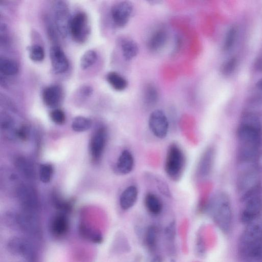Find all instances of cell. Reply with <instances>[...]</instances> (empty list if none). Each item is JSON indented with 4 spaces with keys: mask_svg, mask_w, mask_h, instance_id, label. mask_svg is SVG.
Returning <instances> with one entry per match:
<instances>
[{
    "mask_svg": "<svg viewBox=\"0 0 262 262\" xmlns=\"http://www.w3.org/2000/svg\"><path fill=\"white\" fill-rule=\"evenodd\" d=\"M158 229L155 226H151L147 229L145 241L146 246L150 252L154 251L157 247Z\"/></svg>",
    "mask_w": 262,
    "mask_h": 262,
    "instance_id": "27",
    "label": "cell"
},
{
    "mask_svg": "<svg viewBox=\"0 0 262 262\" xmlns=\"http://www.w3.org/2000/svg\"><path fill=\"white\" fill-rule=\"evenodd\" d=\"M107 141V131L103 126L97 128L93 134L90 142V153L92 159L98 161L101 157Z\"/></svg>",
    "mask_w": 262,
    "mask_h": 262,
    "instance_id": "13",
    "label": "cell"
},
{
    "mask_svg": "<svg viewBox=\"0 0 262 262\" xmlns=\"http://www.w3.org/2000/svg\"><path fill=\"white\" fill-rule=\"evenodd\" d=\"M10 228L34 238L41 237V230L36 213L22 210L19 213H8L4 218Z\"/></svg>",
    "mask_w": 262,
    "mask_h": 262,
    "instance_id": "3",
    "label": "cell"
},
{
    "mask_svg": "<svg viewBox=\"0 0 262 262\" xmlns=\"http://www.w3.org/2000/svg\"><path fill=\"white\" fill-rule=\"evenodd\" d=\"M79 233L82 237L94 243H99L102 242V237L100 233L94 231L84 225L79 227Z\"/></svg>",
    "mask_w": 262,
    "mask_h": 262,
    "instance_id": "29",
    "label": "cell"
},
{
    "mask_svg": "<svg viewBox=\"0 0 262 262\" xmlns=\"http://www.w3.org/2000/svg\"><path fill=\"white\" fill-rule=\"evenodd\" d=\"M53 11L56 28L61 36L66 37L69 32L71 19L68 6L64 1H55Z\"/></svg>",
    "mask_w": 262,
    "mask_h": 262,
    "instance_id": "8",
    "label": "cell"
},
{
    "mask_svg": "<svg viewBox=\"0 0 262 262\" xmlns=\"http://www.w3.org/2000/svg\"><path fill=\"white\" fill-rule=\"evenodd\" d=\"M121 48L124 58L129 60L138 54L139 48L137 43L133 39L125 37L121 41Z\"/></svg>",
    "mask_w": 262,
    "mask_h": 262,
    "instance_id": "22",
    "label": "cell"
},
{
    "mask_svg": "<svg viewBox=\"0 0 262 262\" xmlns=\"http://www.w3.org/2000/svg\"><path fill=\"white\" fill-rule=\"evenodd\" d=\"M167 38V33L164 29L160 28L156 30L148 40V49L154 52L161 49L165 45Z\"/></svg>",
    "mask_w": 262,
    "mask_h": 262,
    "instance_id": "20",
    "label": "cell"
},
{
    "mask_svg": "<svg viewBox=\"0 0 262 262\" xmlns=\"http://www.w3.org/2000/svg\"><path fill=\"white\" fill-rule=\"evenodd\" d=\"M144 203L146 209L151 214H160L163 208V204L159 198L155 193L149 192L144 196Z\"/></svg>",
    "mask_w": 262,
    "mask_h": 262,
    "instance_id": "21",
    "label": "cell"
},
{
    "mask_svg": "<svg viewBox=\"0 0 262 262\" xmlns=\"http://www.w3.org/2000/svg\"><path fill=\"white\" fill-rule=\"evenodd\" d=\"M69 225V221L67 216L63 213H59L51 220L49 230L54 236L61 237L68 232Z\"/></svg>",
    "mask_w": 262,
    "mask_h": 262,
    "instance_id": "16",
    "label": "cell"
},
{
    "mask_svg": "<svg viewBox=\"0 0 262 262\" xmlns=\"http://www.w3.org/2000/svg\"><path fill=\"white\" fill-rule=\"evenodd\" d=\"M152 262H162L161 257L160 256H156L153 258Z\"/></svg>",
    "mask_w": 262,
    "mask_h": 262,
    "instance_id": "39",
    "label": "cell"
},
{
    "mask_svg": "<svg viewBox=\"0 0 262 262\" xmlns=\"http://www.w3.org/2000/svg\"><path fill=\"white\" fill-rule=\"evenodd\" d=\"M53 168L49 163H44L39 168V177L40 181L43 183H49L53 176Z\"/></svg>",
    "mask_w": 262,
    "mask_h": 262,
    "instance_id": "32",
    "label": "cell"
},
{
    "mask_svg": "<svg viewBox=\"0 0 262 262\" xmlns=\"http://www.w3.org/2000/svg\"><path fill=\"white\" fill-rule=\"evenodd\" d=\"M7 249L12 255L23 258L28 262H35L37 255L35 248L27 238L20 236L10 238Z\"/></svg>",
    "mask_w": 262,
    "mask_h": 262,
    "instance_id": "6",
    "label": "cell"
},
{
    "mask_svg": "<svg viewBox=\"0 0 262 262\" xmlns=\"http://www.w3.org/2000/svg\"><path fill=\"white\" fill-rule=\"evenodd\" d=\"M97 53L93 50L86 51L81 56L80 61V68L85 70L91 67L96 61Z\"/></svg>",
    "mask_w": 262,
    "mask_h": 262,
    "instance_id": "31",
    "label": "cell"
},
{
    "mask_svg": "<svg viewBox=\"0 0 262 262\" xmlns=\"http://www.w3.org/2000/svg\"><path fill=\"white\" fill-rule=\"evenodd\" d=\"M236 34V29L234 27H231L228 31L224 43V50H229L234 45Z\"/></svg>",
    "mask_w": 262,
    "mask_h": 262,
    "instance_id": "34",
    "label": "cell"
},
{
    "mask_svg": "<svg viewBox=\"0 0 262 262\" xmlns=\"http://www.w3.org/2000/svg\"><path fill=\"white\" fill-rule=\"evenodd\" d=\"M50 117L54 123L58 125L64 124L66 119L64 112L59 108L52 111L50 114Z\"/></svg>",
    "mask_w": 262,
    "mask_h": 262,
    "instance_id": "35",
    "label": "cell"
},
{
    "mask_svg": "<svg viewBox=\"0 0 262 262\" xmlns=\"http://www.w3.org/2000/svg\"><path fill=\"white\" fill-rule=\"evenodd\" d=\"M15 165L18 170L27 178H34L35 171L33 165L25 157H17L15 160Z\"/></svg>",
    "mask_w": 262,
    "mask_h": 262,
    "instance_id": "23",
    "label": "cell"
},
{
    "mask_svg": "<svg viewBox=\"0 0 262 262\" xmlns=\"http://www.w3.org/2000/svg\"><path fill=\"white\" fill-rule=\"evenodd\" d=\"M237 63L236 58L232 57L226 60L221 66V72L225 75L231 74L235 70Z\"/></svg>",
    "mask_w": 262,
    "mask_h": 262,
    "instance_id": "36",
    "label": "cell"
},
{
    "mask_svg": "<svg viewBox=\"0 0 262 262\" xmlns=\"http://www.w3.org/2000/svg\"><path fill=\"white\" fill-rule=\"evenodd\" d=\"M214 149L208 147L203 154L198 164L197 174L204 178L207 177L211 172L214 159Z\"/></svg>",
    "mask_w": 262,
    "mask_h": 262,
    "instance_id": "15",
    "label": "cell"
},
{
    "mask_svg": "<svg viewBox=\"0 0 262 262\" xmlns=\"http://www.w3.org/2000/svg\"><path fill=\"white\" fill-rule=\"evenodd\" d=\"M144 101L148 105L155 104L158 99V92L156 88L150 84L147 85L144 91Z\"/></svg>",
    "mask_w": 262,
    "mask_h": 262,
    "instance_id": "30",
    "label": "cell"
},
{
    "mask_svg": "<svg viewBox=\"0 0 262 262\" xmlns=\"http://www.w3.org/2000/svg\"><path fill=\"white\" fill-rule=\"evenodd\" d=\"M244 206L241 213V220L246 224L260 217L262 212L261 189L242 200Z\"/></svg>",
    "mask_w": 262,
    "mask_h": 262,
    "instance_id": "7",
    "label": "cell"
},
{
    "mask_svg": "<svg viewBox=\"0 0 262 262\" xmlns=\"http://www.w3.org/2000/svg\"><path fill=\"white\" fill-rule=\"evenodd\" d=\"M30 58L34 61L40 62L45 58V51L43 48L38 45L31 46L29 50Z\"/></svg>",
    "mask_w": 262,
    "mask_h": 262,
    "instance_id": "33",
    "label": "cell"
},
{
    "mask_svg": "<svg viewBox=\"0 0 262 262\" xmlns=\"http://www.w3.org/2000/svg\"><path fill=\"white\" fill-rule=\"evenodd\" d=\"M257 90L262 94V79L257 81L256 84Z\"/></svg>",
    "mask_w": 262,
    "mask_h": 262,
    "instance_id": "38",
    "label": "cell"
},
{
    "mask_svg": "<svg viewBox=\"0 0 262 262\" xmlns=\"http://www.w3.org/2000/svg\"><path fill=\"white\" fill-rule=\"evenodd\" d=\"M133 11V6L128 1H121L115 4L111 8V14L114 24L119 27L125 26Z\"/></svg>",
    "mask_w": 262,
    "mask_h": 262,
    "instance_id": "12",
    "label": "cell"
},
{
    "mask_svg": "<svg viewBox=\"0 0 262 262\" xmlns=\"http://www.w3.org/2000/svg\"><path fill=\"white\" fill-rule=\"evenodd\" d=\"M106 80L110 85L115 90L121 91L128 85L127 80L116 72H110L106 75Z\"/></svg>",
    "mask_w": 262,
    "mask_h": 262,
    "instance_id": "24",
    "label": "cell"
},
{
    "mask_svg": "<svg viewBox=\"0 0 262 262\" xmlns=\"http://www.w3.org/2000/svg\"><path fill=\"white\" fill-rule=\"evenodd\" d=\"M16 190L17 198L22 210L36 213L39 203L35 190L31 187L26 185H20Z\"/></svg>",
    "mask_w": 262,
    "mask_h": 262,
    "instance_id": "10",
    "label": "cell"
},
{
    "mask_svg": "<svg viewBox=\"0 0 262 262\" xmlns=\"http://www.w3.org/2000/svg\"><path fill=\"white\" fill-rule=\"evenodd\" d=\"M135 160L132 153L128 149H124L119 156L115 169L117 173L125 175L133 170Z\"/></svg>",
    "mask_w": 262,
    "mask_h": 262,
    "instance_id": "17",
    "label": "cell"
},
{
    "mask_svg": "<svg viewBox=\"0 0 262 262\" xmlns=\"http://www.w3.org/2000/svg\"><path fill=\"white\" fill-rule=\"evenodd\" d=\"M186 157L182 148L176 143H171L167 149L164 169L167 176L172 181L181 178L186 166Z\"/></svg>",
    "mask_w": 262,
    "mask_h": 262,
    "instance_id": "5",
    "label": "cell"
},
{
    "mask_svg": "<svg viewBox=\"0 0 262 262\" xmlns=\"http://www.w3.org/2000/svg\"><path fill=\"white\" fill-rule=\"evenodd\" d=\"M138 196V189L135 185L126 187L121 193L119 198L120 207L124 210L132 208L136 203Z\"/></svg>",
    "mask_w": 262,
    "mask_h": 262,
    "instance_id": "19",
    "label": "cell"
},
{
    "mask_svg": "<svg viewBox=\"0 0 262 262\" xmlns=\"http://www.w3.org/2000/svg\"><path fill=\"white\" fill-rule=\"evenodd\" d=\"M237 136L239 162L245 164H255L262 145V126L258 117L251 113L245 114L237 129Z\"/></svg>",
    "mask_w": 262,
    "mask_h": 262,
    "instance_id": "1",
    "label": "cell"
},
{
    "mask_svg": "<svg viewBox=\"0 0 262 262\" xmlns=\"http://www.w3.org/2000/svg\"><path fill=\"white\" fill-rule=\"evenodd\" d=\"M148 124L151 132L156 137L164 139L167 136L169 128L168 120L162 110L152 111L149 116Z\"/></svg>",
    "mask_w": 262,
    "mask_h": 262,
    "instance_id": "11",
    "label": "cell"
},
{
    "mask_svg": "<svg viewBox=\"0 0 262 262\" xmlns=\"http://www.w3.org/2000/svg\"><path fill=\"white\" fill-rule=\"evenodd\" d=\"M1 125L2 130L9 134V136H16L17 130L15 128V123L13 118L6 113L1 115Z\"/></svg>",
    "mask_w": 262,
    "mask_h": 262,
    "instance_id": "26",
    "label": "cell"
},
{
    "mask_svg": "<svg viewBox=\"0 0 262 262\" xmlns=\"http://www.w3.org/2000/svg\"><path fill=\"white\" fill-rule=\"evenodd\" d=\"M62 96L61 87L57 84H53L45 88L42 94L44 103L48 106H56L60 102Z\"/></svg>",
    "mask_w": 262,
    "mask_h": 262,
    "instance_id": "18",
    "label": "cell"
},
{
    "mask_svg": "<svg viewBox=\"0 0 262 262\" xmlns=\"http://www.w3.org/2000/svg\"><path fill=\"white\" fill-rule=\"evenodd\" d=\"M19 70L17 62L10 58L1 57L0 58V71L5 75L12 76L16 74Z\"/></svg>",
    "mask_w": 262,
    "mask_h": 262,
    "instance_id": "25",
    "label": "cell"
},
{
    "mask_svg": "<svg viewBox=\"0 0 262 262\" xmlns=\"http://www.w3.org/2000/svg\"><path fill=\"white\" fill-rule=\"evenodd\" d=\"M209 208L216 225L223 231L228 232L231 229L232 221L228 195L223 192L216 193L210 202Z\"/></svg>",
    "mask_w": 262,
    "mask_h": 262,
    "instance_id": "4",
    "label": "cell"
},
{
    "mask_svg": "<svg viewBox=\"0 0 262 262\" xmlns=\"http://www.w3.org/2000/svg\"><path fill=\"white\" fill-rule=\"evenodd\" d=\"M89 32L88 18L85 13L80 12L71 17L69 33L74 40L79 43L85 41Z\"/></svg>",
    "mask_w": 262,
    "mask_h": 262,
    "instance_id": "9",
    "label": "cell"
},
{
    "mask_svg": "<svg viewBox=\"0 0 262 262\" xmlns=\"http://www.w3.org/2000/svg\"><path fill=\"white\" fill-rule=\"evenodd\" d=\"M90 119L83 116L75 117L72 123V128L76 132H83L88 130L92 126Z\"/></svg>",
    "mask_w": 262,
    "mask_h": 262,
    "instance_id": "28",
    "label": "cell"
},
{
    "mask_svg": "<svg viewBox=\"0 0 262 262\" xmlns=\"http://www.w3.org/2000/svg\"><path fill=\"white\" fill-rule=\"evenodd\" d=\"M246 225L239 240V254L246 261L260 260L262 258V218L259 217Z\"/></svg>",
    "mask_w": 262,
    "mask_h": 262,
    "instance_id": "2",
    "label": "cell"
},
{
    "mask_svg": "<svg viewBox=\"0 0 262 262\" xmlns=\"http://www.w3.org/2000/svg\"><path fill=\"white\" fill-rule=\"evenodd\" d=\"M165 234L166 238L170 242H172L176 235V224L174 222H172L166 227L165 230Z\"/></svg>",
    "mask_w": 262,
    "mask_h": 262,
    "instance_id": "37",
    "label": "cell"
},
{
    "mask_svg": "<svg viewBox=\"0 0 262 262\" xmlns=\"http://www.w3.org/2000/svg\"><path fill=\"white\" fill-rule=\"evenodd\" d=\"M50 57L52 67L54 72L62 74L67 71L69 63L62 49L58 46H53L50 50Z\"/></svg>",
    "mask_w": 262,
    "mask_h": 262,
    "instance_id": "14",
    "label": "cell"
}]
</instances>
